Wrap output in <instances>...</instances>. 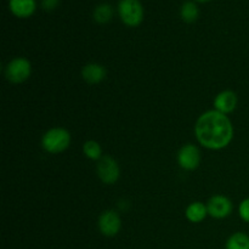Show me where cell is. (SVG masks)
<instances>
[{
  "label": "cell",
  "instance_id": "obj_1",
  "mask_svg": "<svg viewBox=\"0 0 249 249\" xmlns=\"http://www.w3.org/2000/svg\"><path fill=\"white\" fill-rule=\"evenodd\" d=\"M195 134L203 147L214 151L223 150L232 141L233 125L226 114L212 109L198 117Z\"/></svg>",
  "mask_w": 249,
  "mask_h": 249
},
{
  "label": "cell",
  "instance_id": "obj_2",
  "mask_svg": "<svg viewBox=\"0 0 249 249\" xmlns=\"http://www.w3.org/2000/svg\"><path fill=\"white\" fill-rule=\"evenodd\" d=\"M71 145V134L65 128H51L41 138V146L51 155L67 150Z\"/></svg>",
  "mask_w": 249,
  "mask_h": 249
},
{
  "label": "cell",
  "instance_id": "obj_3",
  "mask_svg": "<svg viewBox=\"0 0 249 249\" xmlns=\"http://www.w3.org/2000/svg\"><path fill=\"white\" fill-rule=\"evenodd\" d=\"M32 73V65L27 58L16 57L7 63L5 68V77L14 84H21L26 82Z\"/></svg>",
  "mask_w": 249,
  "mask_h": 249
},
{
  "label": "cell",
  "instance_id": "obj_4",
  "mask_svg": "<svg viewBox=\"0 0 249 249\" xmlns=\"http://www.w3.org/2000/svg\"><path fill=\"white\" fill-rule=\"evenodd\" d=\"M118 12L122 21L130 27L138 26L142 21L143 9L139 0H121Z\"/></svg>",
  "mask_w": 249,
  "mask_h": 249
},
{
  "label": "cell",
  "instance_id": "obj_5",
  "mask_svg": "<svg viewBox=\"0 0 249 249\" xmlns=\"http://www.w3.org/2000/svg\"><path fill=\"white\" fill-rule=\"evenodd\" d=\"M97 175L104 184L113 185L121 177L119 165L111 156H102L97 162Z\"/></svg>",
  "mask_w": 249,
  "mask_h": 249
},
{
  "label": "cell",
  "instance_id": "obj_6",
  "mask_svg": "<svg viewBox=\"0 0 249 249\" xmlns=\"http://www.w3.org/2000/svg\"><path fill=\"white\" fill-rule=\"evenodd\" d=\"M97 226H99L100 232L106 237H114L118 235L122 228V220L118 213L114 211H105L101 213L97 220Z\"/></svg>",
  "mask_w": 249,
  "mask_h": 249
},
{
  "label": "cell",
  "instance_id": "obj_7",
  "mask_svg": "<svg viewBox=\"0 0 249 249\" xmlns=\"http://www.w3.org/2000/svg\"><path fill=\"white\" fill-rule=\"evenodd\" d=\"M178 163L184 170H195L201 163V152L192 143L182 146L178 152Z\"/></svg>",
  "mask_w": 249,
  "mask_h": 249
},
{
  "label": "cell",
  "instance_id": "obj_8",
  "mask_svg": "<svg viewBox=\"0 0 249 249\" xmlns=\"http://www.w3.org/2000/svg\"><path fill=\"white\" fill-rule=\"evenodd\" d=\"M208 214L214 219L228 218L232 213V202L223 195L213 196L207 203Z\"/></svg>",
  "mask_w": 249,
  "mask_h": 249
},
{
  "label": "cell",
  "instance_id": "obj_9",
  "mask_svg": "<svg viewBox=\"0 0 249 249\" xmlns=\"http://www.w3.org/2000/svg\"><path fill=\"white\" fill-rule=\"evenodd\" d=\"M237 95L231 90H224L219 92L214 99V108L218 112H221L224 114H229L235 111L237 107Z\"/></svg>",
  "mask_w": 249,
  "mask_h": 249
},
{
  "label": "cell",
  "instance_id": "obj_10",
  "mask_svg": "<svg viewBox=\"0 0 249 249\" xmlns=\"http://www.w3.org/2000/svg\"><path fill=\"white\" fill-rule=\"evenodd\" d=\"M106 68L99 63H88L83 67L82 77L89 84H99L106 78Z\"/></svg>",
  "mask_w": 249,
  "mask_h": 249
},
{
  "label": "cell",
  "instance_id": "obj_11",
  "mask_svg": "<svg viewBox=\"0 0 249 249\" xmlns=\"http://www.w3.org/2000/svg\"><path fill=\"white\" fill-rule=\"evenodd\" d=\"M185 215H186V219L190 223H202V221L207 218V215H209L208 208H207L206 204L202 203V202H194V203H191L186 208Z\"/></svg>",
  "mask_w": 249,
  "mask_h": 249
},
{
  "label": "cell",
  "instance_id": "obj_12",
  "mask_svg": "<svg viewBox=\"0 0 249 249\" xmlns=\"http://www.w3.org/2000/svg\"><path fill=\"white\" fill-rule=\"evenodd\" d=\"M36 9L34 0H10V10L18 17L31 16Z\"/></svg>",
  "mask_w": 249,
  "mask_h": 249
},
{
  "label": "cell",
  "instance_id": "obj_13",
  "mask_svg": "<svg viewBox=\"0 0 249 249\" xmlns=\"http://www.w3.org/2000/svg\"><path fill=\"white\" fill-rule=\"evenodd\" d=\"M225 249H249V236L243 232H236L226 241Z\"/></svg>",
  "mask_w": 249,
  "mask_h": 249
},
{
  "label": "cell",
  "instance_id": "obj_14",
  "mask_svg": "<svg viewBox=\"0 0 249 249\" xmlns=\"http://www.w3.org/2000/svg\"><path fill=\"white\" fill-rule=\"evenodd\" d=\"M83 152L85 157L91 160H100L102 158V148L97 141L89 140L83 145Z\"/></svg>",
  "mask_w": 249,
  "mask_h": 249
},
{
  "label": "cell",
  "instance_id": "obj_15",
  "mask_svg": "<svg viewBox=\"0 0 249 249\" xmlns=\"http://www.w3.org/2000/svg\"><path fill=\"white\" fill-rule=\"evenodd\" d=\"M112 15H113V10L109 4H100L95 7L94 10V18L95 21L99 23H106L111 19Z\"/></svg>",
  "mask_w": 249,
  "mask_h": 249
},
{
  "label": "cell",
  "instance_id": "obj_16",
  "mask_svg": "<svg viewBox=\"0 0 249 249\" xmlns=\"http://www.w3.org/2000/svg\"><path fill=\"white\" fill-rule=\"evenodd\" d=\"M180 14H181L182 19L185 22L191 23V22L196 21L197 17H198V7H197V5L195 2L186 1L185 4H182Z\"/></svg>",
  "mask_w": 249,
  "mask_h": 249
},
{
  "label": "cell",
  "instance_id": "obj_17",
  "mask_svg": "<svg viewBox=\"0 0 249 249\" xmlns=\"http://www.w3.org/2000/svg\"><path fill=\"white\" fill-rule=\"evenodd\" d=\"M238 214L240 218L246 223H249V198L243 199L238 207Z\"/></svg>",
  "mask_w": 249,
  "mask_h": 249
},
{
  "label": "cell",
  "instance_id": "obj_18",
  "mask_svg": "<svg viewBox=\"0 0 249 249\" xmlns=\"http://www.w3.org/2000/svg\"><path fill=\"white\" fill-rule=\"evenodd\" d=\"M58 0H41V5L44 9L46 10H53L57 6Z\"/></svg>",
  "mask_w": 249,
  "mask_h": 249
},
{
  "label": "cell",
  "instance_id": "obj_19",
  "mask_svg": "<svg viewBox=\"0 0 249 249\" xmlns=\"http://www.w3.org/2000/svg\"><path fill=\"white\" fill-rule=\"evenodd\" d=\"M199 1H207V0H199Z\"/></svg>",
  "mask_w": 249,
  "mask_h": 249
}]
</instances>
